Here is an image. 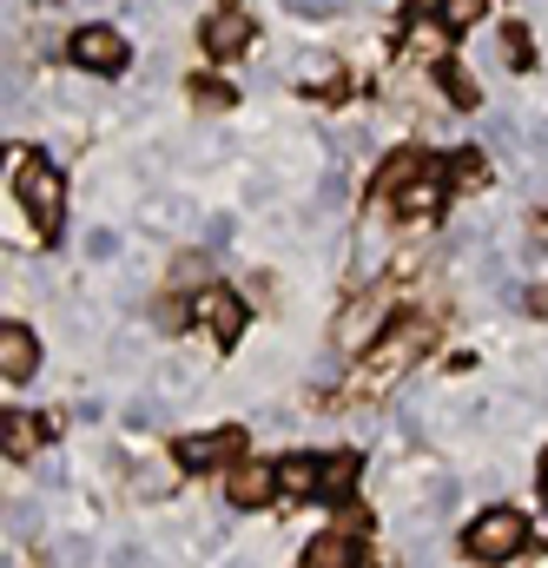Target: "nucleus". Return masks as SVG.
<instances>
[{
    "mask_svg": "<svg viewBox=\"0 0 548 568\" xmlns=\"http://www.w3.org/2000/svg\"><path fill=\"white\" fill-rule=\"evenodd\" d=\"M73 60H80L87 73H120V67H126V40H120L113 27H80V33H73Z\"/></svg>",
    "mask_w": 548,
    "mask_h": 568,
    "instance_id": "nucleus-8",
    "label": "nucleus"
},
{
    "mask_svg": "<svg viewBox=\"0 0 548 568\" xmlns=\"http://www.w3.org/2000/svg\"><path fill=\"white\" fill-rule=\"evenodd\" d=\"M542 489H548V456H542Z\"/></svg>",
    "mask_w": 548,
    "mask_h": 568,
    "instance_id": "nucleus-26",
    "label": "nucleus"
},
{
    "mask_svg": "<svg viewBox=\"0 0 548 568\" xmlns=\"http://www.w3.org/2000/svg\"><path fill=\"white\" fill-rule=\"evenodd\" d=\"M463 549L476 562H516L529 549V516L522 509H483L469 529H463Z\"/></svg>",
    "mask_w": 548,
    "mask_h": 568,
    "instance_id": "nucleus-1",
    "label": "nucleus"
},
{
    "mask_svg": "<svg viewBox=\"0 0 548 568\" xmlns=\"http://www.w3.org/2000/svg\"><path fill=\"white\" fill-rule=\"evenodd\" d=\"M443 179H449L456 192H476V185H489V159H483V152H456V159L443 165Z\"/></svg>",
    "mask_w": 548,
    "mask_h": 568,
    "instance_id": "nucleus-13",
    "label": "nucleus"
},
{
    "mask_svg": "<svg viewBox=\"0 0 548 568\" xmlns=\"http://www.w3.org/2000/svg\"><path fill=\"white\" fill-rule=\"evenodd\" d=\"M429 337V324L423 317H404V324H390L384 337H377V351H371V364H364V384H390V377H404V364L416 357V344Z\"/></svg>",
    "mask_w": 548,
    "mask_h": 568,
    "instance_id": "nucleus-3",
    "label": "nucleus"
},
{
    "mask_svg": "<svg viewBox=\"0 0 548 568\" xmlns=\"http://www.w3.org/2000/svg\"><path fill=\"white\" fill-rule=\"evenodd\" d=\"M416 172H423V159H416V152L384 159V172H377V192H384V199H404V185H410Z\"/></svg>",
    "mask_w": 548,
    "mask_h": 568,
    "instance_id": "nucleus-15",
    "label": "nucleus"
},
{
    "mask_svg": "<svg viewBox=\"0 0 548 568\" xmlns=\"http://www.w3.org/2000/svg\"><path fill=\"white\" fill-rule=\"evenodd\" d=\"M351 483H357V456H331L324 463V503H344Z\"/></svg>",
    "mask_w": 548,
    "mask_h": 568,
    "instance_id": "nucleus-17",
    "label": "nucleus"
},
{
    "mask_svg": "<svg viewBox=\"0 0 548 568\" xmlns=\"http://www.w3.org/2000/svg\"><path fill=\"white\" fill-rule=\"evenodd\" d=\"M277 496H324V463L317 456H284L277 463Z\"/></svg>",
    "mask_w": 548,
    "mask_h": 568,
    "instance_id": "nucleus-10",
    "label": "nucleus"
},
{
    "mask_svg": "<svg viewBox=\"0 0 548 568\" xmlns=\"http://www.w3.org/2000/svg\"><path fill=\"white\" fill-rule=\"evenodd\" d=\"M371 331H377V311H371V304H351V311H344V324H337V344H344V351H357Z\"/></svg>",
    "mask_w": 548,
    "mask_h": 568,
    "instance_id": "nucleus-16",
    "label": "nucleus"
},
{
    "mask_svg": "<svg viewBox=\"0 0 548 568\" xmlns=\"http://www.w3.org/2000/svg\"><path fill=\"white\" fill-rule=\"evenodd\" d=\"M483 20V0H443V27L456 33V27H476Z\"/></svg>",
    "mask_w": 548,
    "mask_h": 568,
    "instance_id": "nucleus-20",
    "label": "nucleus"
},
{
    "mask_svg": "<svg viewBox=\"0 0 548 568\" xmlns=\"http://www.w3.org/2000/svg\"><path fill=\"white\" fill-rule=\"evenodd\" d=\"M225 496H232L239 509H265V503L277 496V463H258V456L232 463V483H225Z\"/></svg>",
    "mask_w": 548,
    "mask_h": 568,
    "instance_id": "nucleus-6",
    "label": "nucleus"
},
{
    "mask_svg": "<svg viewBox=\"0 0 548 568\" xmlns=\"http://www.w3.org/2000/svg\"><path fill=\"white\" fill-rule=\"evenodd\" d=\"M13 192H20V205H27V219L40 225V232H60V212H67V185H60V172L53 165H33L27 152H13Z\"/></svg>",
    "mask_w": 548,
    "mask_h": 568,
    "instance_id": "nucleus-2",
    "label": "nucleus"
},
{
    "mask_svg": "<svg viewBox=\"0 0 548 568\" xmlns=\"http://www.w3.org/2000/svg\"><path fill=\"white\" fill-rule=\"evenodd\" d=\"M443 93H449L456 106H476V80H469L463 67H443Z\"/></svg>",
    "mask_w": 548,
    "mask_h": 568,
    "instance_id": "nucleus-19",
    "label": "nucleus"
},
{
    "mask_svg": "<svg viewBox=\"0 0 548 568\" xmlns=\"http://www.w3.org/2000/svg\"><path fill=\"white\" fill-rule=\"evenodd\" d=\"M33 364H40L33 331H27V324H7V331H0V377H7V384H27Z\"/></svg>",
    "mask_w": 548,
    "mask_h": 568,
    "instance_id": "nucleus-9",
    "label": "nucleus"
},
{
    "mask_svg": "<svg viewBox=\"0 0 548 568\" xmlns=\"http://www.w3.org/2000/svg\"><path fill=\"white\" fill-rule=\"evenodd\" d=\"M192 317H199L219 344H232V337L245 331V297H239L232 284H205V291L192 297Z\"/></svg>",
    "mask_w": 548,
    "mask_h": 568,
    "instance_id": "nucleus-4",
    "label": "nucleus"
},
{
    "mask_svg": "<svg viewBox=\"0 0 548 568\" xmlns=\"http://www.w3.org/2000/svg\"><path fill=\"white\" fill-rule=\"evenodd\" d=\"M40 436H47L40 417H20V410H13V417H7V456H13V463H27V456L40 449Z\"/></svg>",
    "mask_w": 548,
    "mask_h": 568,
    "instance_id": "nucleus-14",
    "label": "nucleus"
},
{
    "mask_svg": "<svg viewBox=\"0 0 548 568\" xmlns=\"http://www.w3.org/2000/svg\"><path fill=\"white\" fill-rule=\"evenodd\" d=\"M172 284L199 297V291H205V258H179V265H172Z\"/></svg>",
    "mask_w": 548,
    "mask_h": 568,
    "instance_id": "nucleus-21",
    "label": "nucleus"
},
{
    "mask_svg": "<svg viewBox=\"0 0 548 568\" xmlns=\"http://www.w3.org/2000/svg\"><path fill=\"white\" fill-rule=\"evenodd\" d=\"M291 7H297V13H331L337 0H291Z\"/></svg>",
    "mask_w": 548,
    "mask_h": 568,
    "instance_id": "nucleus-24",
    "label": "nucleus"
},
{
    "mask_svg": "<svg viewBox=\"0 0 548 568\" xmlns=\"http://www.w3.org/2000/svg\"><path fill=\"white\" fill-rule=\"evenodd\" d=\"M503 47H509V60H522V53H529V33H522V27H509V33H503Z\"/></svg>",
    "mask_w": 548,
    "mask_h": 568,
    "instance_id": "nucleus-23",
    "label": "nucleus"
},
{
    "mask_svg": "<svg viewBox=\"0 0 548 568\" xmlns=\"http://www.w3.org/2000/svg\"><path fill=\"white\" fill-rule=\"evenodd\" d=\"M529 311H536V317H548V284L536 291V297H529Z\"/></svg>",
    "mask_w": 548,
    "mask_h": 568,
    "instance_id": "nucleus-25",
    "label": "nucleus"
},
{
    "mask_svg": "<svg viewBox=\"0 0 548 568\" xmlns=\"http://www.w3.org/2000/svg\"><path fill=\"white\" fill-rule=\"evenodd\" d=\"M304 568H357V542H351L344 529H331V536H317V542L304 549Z\"/></svg>",
    "mask_w": 548,
    "mask_h": 568,
    "instance_id": "nucleus-11",
    "label": "nucleus"
},
{
    "mask_svg": "<svg viewBox=\"0 0 548 568\" xmlns=\"http://www.w3.org/2000/svg\"><path fill=\"white\" fill-rule=\"evenodd\" d=\"M179 463H185V469L245 463V429H205V436H185V443H179Z\"/></svg>",
    "mask_w": 548,
    "mask_h": 568,
    "instance_id": "nucleus-5",
    "label": "nucleus"
},
{
    "mask_svg": "<svg viewBox=\"0 0 548 568\" xmlns=\"http://www.w3.org/2000/svg\"><path fill=\"white\" fill-rule=\"evenodd\" d=\"M443 185H449V179H443V165H423L410 185H404V199H397V205H404V212H436Z\"/></svg>",
    "mask_w": 548,
    "mask_h": 568,
    "instance_id": "nucleus-12",
    "label": "nucleus"
},
{
    "mask_svg": "<svg viewBox=\"0 0 548 568\" xmlns=\"http://www.w3.org/2000/svg\"><path fill=\"white\" fill-rule=\"evenodd\" d=\"M87 252H93V258H113V252H120V239H113V232H93V239H87Z\"/></svg>",
    "mask_w": 548,
    "mask_h": 568,
    "instance_id": "nucleus-22",
    "label": "nucleus"
},
{
    "mask_svg": "<svg viewBox=\"0 0 548 568\" xmlns=\"http://www.w3.org/2000/svg\"><path fill=\"white\" fill-rule=\"evenodd\" d=\"M410 47H416V53H429V60H443L449 27H443V20H416V27H410Z\"/></svg>",
    "mask_w": 548,
    "mask_h": 568,
    "instance_id": "nucleus-18",
    "label": "nucleus"
},
{
    "mask_svg": "<svg viewBox=\"0 0 548 568\" xmlns=\"http://www.w3.org/2000/svg\"><path fill=\"white\" fill-rule=\"evenodd\" d=\"M199 40H205V53H212V60H239V53L252 47V20H245L239 7H219V13L199 27Z\"/></svg>",
    "mask_w": 548,
    "mask_h": 568,
    "instance_id": "nucleus-7",
    "label": "nucleus"
}]
</instances>
